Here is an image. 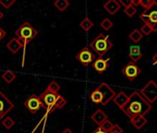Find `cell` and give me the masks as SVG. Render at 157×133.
Listing matches in <instances>:
<instances>
[{"instance_id": "obj_1", "label": "cell", "mask_w": 157, "mask_h": 133, "mask_svg": "<svg viewBox=\"0 0 157 133\" xmlns=\"http://www.w3.org/2000/svg\"><path fill=\"white\" fill-rule=\"evenodd\" d=\"M129 118L142 115L145 116L151 109V104H150L140 93V92H133L128 99L126 104L120 108Z\"/></svg>"}, {"instance_id": "obj_2", "label": "cell", "mask_w": 157, "mask_h": 133, "mask_svg": "<svg viewBox=\"0 0 157 133\" xmlns=\"http://www.w3.org/2000/svg\"><path fill=\"white\" fill-rule=\"evenodd\" d=\"M40 98L43 101L48 113H52L56 109H61L67 104L65 98H63L60 94L50 92L47 89H45V91L42 93Z\"/></svg>"}, {"instance_id": "obj_3", "label": "cell", "mask_w": 157, "mask_h": 133, "mask_svg": "<svg viewBox=\"0 0 157 133\" xmlns=\"http://www.w3.org/2000/svg\"><path fill=\"white\" fill-rule=\"evenodd\" d=\"M90 47L98 54L99 57H103V55H105L113 47V44L109 40L108 35L100 33L91 42Z\"/></svg>"}, {"instance_id": "obj_4", "label": "cell", "mask_w": 157, "mask_h": 133, "mask_svg": "<svg viewBox=\"0 0 157 133\" xmlns=\"http://www.w3.org/2000/svg\"><path fill=\"white\" fill-rule=\"evenodd\" d=\"M15 34L17 38L22 43L23 46H25L27 44H29L32 40H33L38 35V32L33 25L25 21L15 32Z\"/></svg>"}, {"instance_id": "obj_5", "label": "cell", "mask_w": 157, "mask_h": 133, "mask_svg": "<svg viewBox=\"0 0 157 133\" xmlns=\"http://www.w3.org/2000/svg\"><path fill=\"white\" fill-rule=\"evenodd\" d=\"M140 19L143 21L145 24H148L152 32H157V2L155 0L147 10H144L140 15Z\"/></svg>"}, {"instance_id": "obj_6", "label": "cell", "mask_w": 157, "mask_h": 133, "mask_svg": "<svg viewBox=\"0 0 157 133\" xmlns=\"http://www.w3.org/2000/svg\"><path fill=\"white\" fill-rule=\"evenodd\" d=\"M141 96L151 104L157 100V84L153 81H150L140 92Z\"/></svg>"}, {"instance_id": "obj_7", "label": "cell", "mask_w": 157, "mask_h": 133, "mask_svg": "<svg viewBox=\"0 0 157 133\" xmlns=\"http://www.w3.org/2000/svg\"><path fill=\"white\" fill-rule=\"evenodd\" d=\"M23 105L27 108V110L32 113V114H36L38 113V111H40V109L42 108H45L43 101L41 100L40 96L33 93L31 94L23 103Z\"/></svg>"}, {"instance_id": "obj_8", "label": "cell", "mask_w": 157, "mask_h": 133, "mask_svg": "<svg viewBox=\"0 0 157 133\" xmlns=\"http://www.w3.org/2000/svg\"><path fill=\"white\" fill-rule=\"evenodd\" d=\"M140 69L136 65V63L132 61L128 62L122 69V73L129 82H133L140 74Z\"/></svg>"}, {"instance_id": "obj_9", "label": "cell", "mask_w": 157, "mask_h": 133, "mask_svg": "<svg viewBox=\"0 0 157 133\" xmlns=\"http://www.w3.org/2000/svg\"><path fill=\"white\" fill-rule=\"evenodd\" d=\"M97 90L100 92L101 95H102V105H106L111 100H113V98L115 97L116 95V93L115 91L105 82H103L101 83L98 87H97Z\"/></svg>"}, {"instance_id": "obj_10", "label": "cell", "mask_w": 157, "mask_h": 133, "mask_svg": "<svg viewBox=\"0 0 157 133\" xmlns=\"http://www.w3.org/2000/svg\"><path fill=\"white\" fill-rule=\"evenodd\" d=\"M76 58L81 64L87 66L95 60V55L88 47H83L80 52L77 54Z\"/></svg>"}, {"instance_id": "obj_11", "label": "cell", "mask_w": 157, "mask_h": 133, "mask_svg": "<svg viewBox=\"0 0 157 133\" xmlns=\"http://www.w3.org/2000/svg\"><path fill=\"white\" fill-rule=\"evenodd\" d=\"M14 108V104L0 91V120Z\"/></svg>"}, {"instance_id": "obj_12", "label": "cell", "mask_w": 157, "mask_h": 133, "mask_svg": "<svg viewBox=\"0 0 157 133\" xmlns=\"http://www.w3.org/2000/svg\"><path fill=\"white\" fill-rule=\"evenodd\" d=\"M94 69L100 74L104 73L109 66V59H105L103 57H98L94 60L93 64Z\"/></svg>"}, {"instance_id": "obj_13", "label": "cell", "mask_w": 157, "mask_h": 133, "mask_svg": "<svg viewBox=\"0 0 157 133\" xmlns=\"http://www.w3.org/2000/svg\"><path fill=\"white\" fill-rule=\"evenodd\" d=\"M128 56L130 57L131 61L136 63L142 57V52L139 45H130L128 50Z\"/></svg>"}, {"instance_id": "obj_14", "label": "cell", "mask_w": 157, "mask_h": 133, "mask_svg": "<svg viewBox=\"0 0 157 133\" xmlns=\"http://www.w3.org/2000/svg\"><path fill=\"white\" fill-rule=\"evenodd\" d=\"M120 8H121V6L118 3V1H117V0H108V1L104 5V9L110 15L116 14L120 10Z\"/></svg>"}, {"instance_id": "obj_15", "label": "cell", "mask_w": 157, "mask_h": 133, "mask_svg": "<svg viewBox=\"0 0 157 133\" xmlns=\"http://www.w3.org/2000/svg\"><path fill=\"white\" fill-rule=\"evenodd\" d=\"M7 48L12 53V54H16L17 52H19V50L23 47L22 43L18 39V38H12L7 44H6Z\"/></svg>"}, {"instance_id": "obj_16", "label": "cell", "mask_w": 157, "mask_h": 133, "mask_svg": "<svg viewBox=\"0 0 157 133\" xmlns=\"http://www.w3.org/2000/svg\"><path fill=\"white\" fill-rule=\"evenodd\" d=\"M130 122L132 123V125L137 129H140V128H142L147 124V118L145 117V116L138 115V116H135L131 117L130 118Z\"/></svg>"}, {"instance_id": "obj_17", "label": "cell", "mask_w": 157, "mask_h": 133, "mask_svg": "<svg viewBox=\"0 0 157 133\" xmlns=\"http://www.w3.org/2000/svg\"><path fill=\"white\" fill-rule=\"evenodd\" d=\"M91 118L93 119V121L94 123H96L98 126H100L103 122H105L107 119V116L102 109H97V111H95L92 115Z\"/></svg>"}, {"instance_id": "obj_18", "label": "cell", "mask_w": 157, "mask_h": 133, "mask_svg": "<svg viewBox=\"0 0 157 133\" xmlns=\"http://www.w3.org/2000/svg\"><path fill=\"white\" fill-rule=\"evenodd\" d=\"M128 96L124 92H119L118 93L115 95V97L113 98V101L119 108H122L128 102Z\"/></svg>"}, {"instance_id": "obj_19", "label": "cell", "mask_w": 157, "mask_h": 133, "mask_svg": "<svg viewBox=\"0 0 157 133\" xmlns=\"http://www.w3.org/2000/svg\"><path fill=\"white\" fill-rule=\"evenodd\" d=\"M128 37H129V39H130L133 43L138 44V43L140 42V40L143 38V35H142V33L140 32V30L135 29V30H133V31L129 33Z\"/></svg>"}, {"instance_id": "obj_20", "label": "cell", "mask_w": 157, "mask_h": 133, "mask_svg": "<svg viewBox=\"0 0 157 133\" xmlns=\"http://www.w3.org/2000/svg\"><path fill=\"white\" fill-rule=\"evenodd\" d=\"M54 5L59 11H64L69 7L70 3L67 0H56V1H55Z\"/></svg>"}, {"instance_id": "obj_21", "label": "cell", "mask_w": 157, "mask_h": 133, "mask_svg": "<svg viewBox=\"0 0 157 133\" xmlns=\"http://www.w3.org/2000/svg\"><path fill=\"white\" fill-rule=\"evenodd\" d=\"M2 79H3L7 83H11V82L16 79V74H15L12 70H6V71L2 74Z\"/></svg>"}, {"instance_id": "obj_22", "label": "cell", "mask_w": 157, "mask_h": 133, "mask_svg": "<svg viewBox=\"0 0 157 133\" xmlns=\"http://www.w3.org/2000/svg\"><path fill=\"white\" fill-rule=\"evenodd\" d=\"M80 26L81 28L85 31V32H88L90 31L93 27H94V22L89 19V18H85L83 19L81 22H80Z\"/></svg>"}, {"instance_id": "obj_23", "label": "cell", "mask_w": 157, "mask_h": 133, "mask_svg": "<svg viewBox=\"0 0 157 133\" xmlns=\"http://www.w3.org/2000/svg\"><path fill=\"white\" fill-rule=\"evenodd\" d=\"M90 99L92 100V102H94V103L96 104H102V101H103L102 95H101L100 92H99L97 89H95V90L90 94Z\"/></svg>"}, {"instance_id": "obj_24", "label": "cell", "mask_w": 157, "mask_h": 133, "mask_svg": "<svg viewBox=\"0 0 157 133\" xmlns=\"http://www.w3.org/2000/svg\"><path fill=\"white\" fill-rule=\"evenodd\" d=\"M100 26H101L105 31H109V30L114 26V24H113V22H112L109 19L105 18V20L102 21V22L100 23Z\"/></svg>"}, {"instance_id": "obj_25", "label": "cell", "mask_w": 157, "mask_h": 133, "mask_svg": "<svg viewBox=\"0 0 157 133\" xmlns=\"http://www.w3.org/2000/svg\"><path fill=\"white\" fill-rule=\"evenodd\" d=\"M15 122L14 120L10 117V116H7L2 120V125L7 128V129H10L13 126H14Z\"/></svg>"}, {"instance_id": "obj_26", "label": "cell", "mask_w": 157, "mask_h": 133, "mask_svg": "<svg viewBox=\"0 0 157 133\" xmlns=\"http://www.w3.org/2000/svg\"><path fill=\"white\" fill-rule=\"evenodd\" d=\"M113 126H114V124H112V122H111L110 120L106 119V120H105V122H103L99 127H100L103 130H105V131H106V132L110 133V131H111V129H112Z\"/></svg>"}, {"instance_id": "obj_27", "label": "cell", "mask_w": 157, "mask_h": 133, "mask_svg": "<svg viewBox=\"0 0 157 133\" xmlns=\"http://www.w3.org/2000/svg\"><path fill=\"white\" fill-rule=\"evenodd\" d=\"M47 90H49L50 92L58 93L59 90H60V85L56 82H51L47 87Z\"/></svg>"}, {"instance_id": "obj_28", "label": "cell", "mask_w": 157, "mask_h": 133, "mask_svg": "<svg viewBox=\"0 0 157 133\" xmlns=\"http://www.w3.org/2000/svg\"><path fill=\"white\" fill-rule=\"evenodd\" d=\"M124 12H125V14H126L128 17L131 18V17H133V16L136 14L137 10H136V8H135V7L130 6V7H128V8H126V9L124 10Z\"/></svg>"}, {"instance_id": "obj_29", "label": "cell", "mask_w": 157, "mask_h": 133, "mask_svg": "<svg viewBox=\"0 0 157 133\" xmlns=\"http://www.w3.org/2000/svg\"><path fill=\"white\" fill-rule=\"evenodd\" d=\"M154 0H140V6H141L144 10H147L153 3Z\"/></svg>"}, {"instance_id": "obj_30", "label": "cell", "mask_w": 157, "mask_h": 133, "mask_svg": "<svg viewBox=\"0 0 157 133\" xmlns=\"http://www.w3.org/2000/svg\"><path fill=\"white\" fill-rule=\"evenodd\" d=\"M15 2L16 0H0V5L5 9H10Z\"/></svg>"}, {"instance_id": "obj_31", "label": "cell", "mask_w": 157, "mask_h": 133, "mask_svg": "<svg viewBox=\"0 0 157 133\" xmlns=\"http://www.w3.org/2000/svg\"><path fill=\"white\" fill-rule=\"evenodd\" d=\"M140 32L142 33V35H149L150 33L152 32V30H151V28L148 24H145L144 23L143 26L140 29Z\"/></svg>"}, {"instance_id": "obj_32", "label": "cell", "mask_w": 157, "mask_h": 133, "mask_svg": "<svg viewBox=\"0 0 157 133\" xmlns=\"http://www.w3.org/2000/svg\"><path fill=\"white\" fill-rule=\"evenodd\" d=\"M110 133H123V128H122L119 125L115 124V125L113 126V127H112Z\"/></svg>"}, {"instance_id": "obj_33", "label": "cell", "mask_w": 157, "mask_h": 133, "mask_svg": "<svg viewBox=\"0 0 157 133\" xmlns=\"http://www.w3.org/2000/svg\"><path fill=\"white\" fill-rule=\"evenodd\" d=\"M118 3L120 4V6H123L126 9L132 6V0H120Z\"/></svg>"}, {"instance_id": "obj_34", "label": "cell", "mask_w": 157, "mask_h": 133, "mask_svg": "<svg viewBox=\"0 0 157 133\" xmlns=\"http://www.w3.org/2000/svg\"><path fill=\"white\" fill-rule=\"evenodd\" d=\"M5 36H6V31L0 27V41H1Z\"/></svg>"}, {"instance_id": "obj_35", "label": "cell", "mask_w": 157, "mask_h": 133, "mask_svg": "<svg viewBox=\"0 0 157 133\" xmlns=\"http://www.w3.org/2000/svg\"><path fill=\"white\" fill-rule=\"evenodd\" d=\"M92 133H108V132H106V131L103 130L100 127H97V128H95Z\"/></svg>"}, {"instance_id": "obj_36", "label": "cell", "mask_w": 157, "mask_h": 133, "mask_svg": "<svg viewBox=\"0 0 157 133\" xmlns=\"http://www.w3.org/2000/svg\"><path fill=\"white\" fill-rule=\"evenodd\" d=\"M152 64L157 66V53L152 56Z\"/></svg>"}, {"instance_id": "obj_37", "label": "cell", "mask_w": 157, "mask_h": 133, "mask_svg": "<svg viewBox=\"0 0 157 133\" xmlns=\"http://www.w3.org/2000/svg\"><path fill=\"white\" fill-rule=\"evenodd\" d=\"M62 133H73V132L71 131V129H69V128H66V129H64V130L62 131Z\"/></svg>"}, {"instance_id": "obj_38", "label": "cell", "mask_w": 157, "mask_h": 133, "mask_svg": "<svg viewBox=\"0 0 157 133\" xmlns=\"http://www.w3.org/2000/svg\"><path fill=\"white\" fill-rule=\"evenodd\" d=\"M3 18H4V14H3V12L1 10H0V21H1Z\"/></svg>"}]
</instances>
